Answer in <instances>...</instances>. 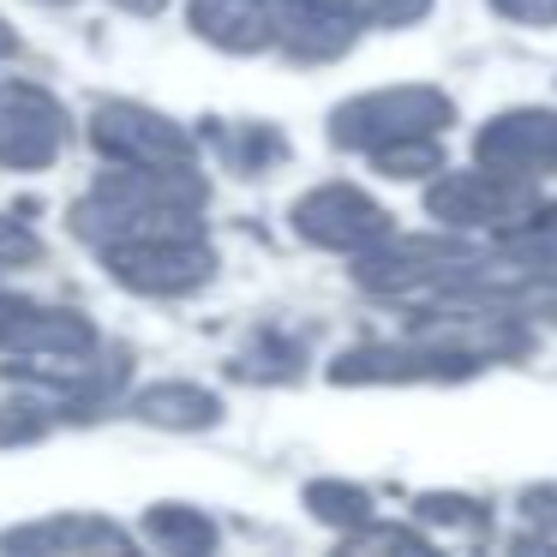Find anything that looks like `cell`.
I'll list each match as a JSON object with an SVG mask.
<instances>
[{"label":"cell","mask_w":557,"mask_h":557,"mask_svg":"<svg viewBox=\"0 0 557 557\" xmlns=\"http://www.w3.org/2000/svg\"><path fill=\"white\" fill-rule=\"evenodd\" d=\"M504 7L521 18H557V0H504Z\"/></svg>","instance_id":"6da1fadb"}]
</instances>
